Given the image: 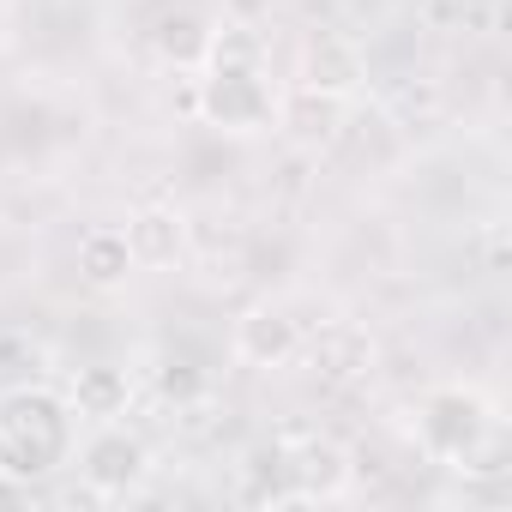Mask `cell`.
<instances>
[{"instance_id": "3", "label": "cell", "mask_w": 512, "mask_h": 512, "mask_svg": "<svg viewBox=\"0 0 512 512\" xmlns=\"http://www.w3.org/2000/svg\"><path fill=\"white\" fill-rule=\"evenodd\" d=\"M193 115H199L211 133H229V139L272 133L278 91H272V79H266V55L205 61V67H199V85H193Z\"/></svg>"}, {"instance_id": "2", "label": "cell", "mask_w": 512, "mask_h": 512, "mask_svg": "<svg viewBox=\"0 0 512 512\" xmlns=\"http://www.w3.org/2000/svg\"><path fill=\"white\" fill-rule=\"evenodd\" d=\"M410 434H416V452L428 464H446V470H500V410L488 392L476 386H434L422 392V404L410 410Z\"/></svg>"}, {"instance_id": "10", "label": "cell", "mask_w": 512, "mask_h": 512, "mask_svg": "<svg viewBox=\"0 0 512 512\" xmlns=\"http://www.w3.org/2000/svg\"><path fill=\"white\" fill-rule=\"evenodd\" d=\"M362 79H368V55H362V43H350V37H338V31H314V37L302 43V55H296V85L338 91V97L356 103Z\"/></svg>"}, {"instance_id": "16", "label": "cell", "mask_w": 512, "mask_h": 512, "mask_svg": "<svg viewBox=\"0 0 512 512\" xmlns=\"http://www.w3.org/2000/svg\"><path fill=\"white\" fill-rule=\"evenodd\" d=\"M488 272H506V229L488 223Z\"/></svg>"}, {"instance_id": "7", "label": "cell", "mask_w": 512, "mask_h": 512, "mask_svg": "<svg viewBox=\"0 0 512 512\" xmlns=\"http://www.w3.org/2000/svg\"><path fill=\"white\" fill-rule=\"evenodd\" d=\"M229 350H235L241 368H260V374L290 368L296 350H302V320H296L284 302H253V308L235 314V326H229Z\"/></svg>"}, {"instance_id": "11", "label": "cell", "mask_w": 512, "mask_h": 512, "mask_svg": "<svg viewBox=\"0 0 512 512\" xmlns=\"http://www.w3.org/2000/svg\"><path fill=\"white\" fill-rule=\"evenodd\" d=\"M121 235H127V253L139 272H169L187 260V211L181 205H139Z\"/></svg>"}, {"instance_id": "8", "label": "cell", "mask_w": 512, "mask_h": 512, "mask_svg": "<svg viewBox=\"0 0 512 512\" xmlns=\"http://www.w3.org/2000/svg\"><path fill=\"white\" fill-rule=\"evenodd\" d=\"M272 127H278L296 151L320 157V151H332V145L344 139V127H350V97H338V91H314V85H290V91L278 97Z\"/></svg>"}, {"instance_id": "13", "label": "cell", "mask_w": 512, "mask_h": 512, "mask_svg": "<svg viewBox=\"0 0 512 512\" xmlns=\"http://www.w3.org/2000/svg\"><path fill=\"white\" fill-rule=\"evenodd\" d=\"M73 266H79V284H85V290H97V296H115V290H127V284L139 278L133 253H127V235H121V229H109V223L79 235Z\"/></svg>"}, {"instance_id": "12", "label": "cell", "mask_w": 512, "mask_h": 512, "mask_svg": "<svg viewBox=\"0 0 512 512\" xmlns=\"http://www.w3.org/2000/svg\"><path fill=\"white\" fill-rule=\"evenodd\" d=\"M67 404L79 422H121L133 410V374L121 362H85L73 380H67Z\"/></svg>"}, {"instance_id": "5", "label": "cell", "mask_w": 512, "mask_h": 512, "mask_svg": "<svg viewBox=\"0 0 512 512\" xmlns=\"http://www.w3.org/2000/svg\"><path fill=\"white\" fill-rule=\"evenodd\" d=\"M296 362H308V374L326 380V386H362L380 368V344L356 320H320L314 332H302Z\"/></svg>"}, {"instance_id": "1", "label": "cell", "mask_w": 512, "mask_h": 512, "mask_svg": "<svg viewBox=\"0 0 512 512\" xmlns=\"http://www.w3.org/2000/svg\"><path fill=\"white\" fill-rule=\"evenodd\" d=\"M73 446H79V416L67 392L31 380L0 392V476L37 488L61 464H73Z\"/></svg>"}, {"instance_id": "14", "label": "cell", "mask_w": 512, "mask_h": 512, "mask_svg": "<svg viewBox=\"0 0 512 512\" xmlns=\"http://www.w3.org/2000/svg\"><path fill=\"white\" fill-rule=\"evenodd\" d=\"M241 500L253 506H296L290 500V470H284V440H266L241 458Z\"/></svg>"}, {"instance_id": "4", "label": "cell", "mask_w": 512, "mask_h": 512, "mask_svg": "<svg viewBox=\"0 0 512 512\" xmlns=\"http://www.w3.org/2000/svg\"><path fill=\"white\" fill-rule=\"evenodd\" d=\"M73 458H79V476L97 500H127L151 482V446L121 422H97L85 434V446H73Z\"/></svg>"}, {"instance_id": "6", "label": "cell", "mask_w": 512, "mask_h": 512, "mask_svg": "<svg viewBox=\"0 0 512 512\" xmlns=\"http://www.w3.org/2000/svg\"><path fill=\"white\" fill-rule=\"evenodd\" d=\"M290 500H344L356 488V458L332 434H284Z\"/></svg>"}, {"instance_id": "15", "label": "cell", "mask_w": 512, "mask_h": 512, "mask_svg": "<svg viewBox=\"0 0 512 512\" xmlns=\"http://www.w3.org/2000/svg\"><path fill=\"white\" fill-rule=\"evenodd\" d=\"M157 392L175 398V410H193L205 398V374L187 368V362H157Z\"/></svg>"}, {"instance_id": "9", "label": "cell", "mask_w": 512, "mask_h": 512, "mask_svg": "<svg viewBox=\"0 0 512 512\" xmlns=\"http://www.w3.org/2000/svg\"><path fill=\"white\" fill-rule=\"evenodd\" d=\"M211 37H217V19L205 7H193V0H169V7L151 19V31H145L151 55L163 67H175V73H199L205 55H211Z\"/></svg>"}]
</instances>
